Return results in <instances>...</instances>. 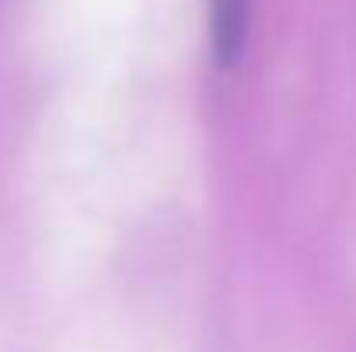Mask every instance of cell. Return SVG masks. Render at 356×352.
Here are the masks:
<instances>
[{"mask_svg": "<svg viewBox=\"0 0 356 352\" xmlns=\"http://www.w3.org/2000/svg\"><path fill=\"white\" fill-rule=\"evenodd\" d=\"M249 35V0H211V52L222 69L236 66Z\"/></svg>", "mask_w": 356, "mask_h": 352, "instance_id": "cell-1", "label": "cell"}]
</instances>
